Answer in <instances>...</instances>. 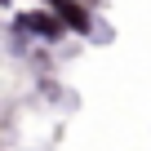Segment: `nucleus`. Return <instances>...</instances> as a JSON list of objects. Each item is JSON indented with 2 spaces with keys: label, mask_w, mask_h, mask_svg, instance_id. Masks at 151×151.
<instances>
[{
  "label": "nucleus",
  "mask_w": 151,
  "mask_h": 151,
  "mask_svg": "<svg viewBox=\"0 0 151 151\" xmlns=\"http://www.w3.org/2000/svg\"><path fill=\"white\" fill-rule=\"evenodd\" d=\"M14 36H31V40L58 45L67 36V22L53 9H22V14H14Z\"/></svg>",
  "instance_id": "1"
},
{
  "label": "nucleus",
  "mask_w": 151,
  "mask_h": 151,
  "mask_svg": "<svg viewBox=\"0 0 151 151\" xmlns=\"http://www.w3.org/2000/svg\"><path fill=\"white\" fill-rule=\"evenodd\" d=\"M45 9H53V14L67 22V31H80V36H89V31H93V18H89V9H85V5H76V0H49Z\"/></svg>",
  "instance_id": "2"
}]
</instances>
